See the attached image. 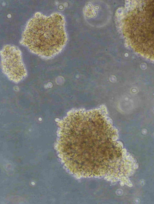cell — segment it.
<instances>
[{
  "mask_svg": "<svg viewBox=\"0 0 154 204\" xmlns=\"http://www.w3.org/2000/svg\"><path fill=\"white\" fill-rule=\"evenodd\" d=\"M85 117L86 122L84 115L69 136L68 165L78 176L111 175L119 168L122 148L119 142H115L116 131L111 125L100 131Z\"/></svg>",
  "mask_w": 154,
  "mask_h": 204,
  "instance_id": "cell-1",
  "label": "cell"
},
{
  "mask_svg": "<svg viewBox=\"0 0 154 204\" xmlns=\"http://www.w3.org/2000/svg\"><path fill=\"white\" fill-rule=\"evenodd\" d=\"M0 54L2 71L9 79L17 83L26 77V71L21 52L17 47L5 45L1 50Z\"/></svg>",
  "mask_w": 154,
  "mask_h": 204,
  "instance_id": "cell-3",
  "label": "cell"
},
{
  "mask_svg": "<svg viewBox=\"0 0 154 204\" xmlns=\"http://www.w3.org/2000/svg\"><path fill=\"white\" fill-rule=\"evenodd\" d=\"M67 41L63 16H46L38 13L29 20L23 32L22 43L32 53L45 58L60 52Z\"/></svg>",
  "mask_w": 154,
  "mask_h": 204,
  "instance_id": "cell-2",
  "label": "cell"
}]
</instances>
